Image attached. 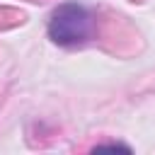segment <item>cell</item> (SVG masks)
<instances>
[{
    "label": "cell",
    "mask_w": 155,
    "mask_h": 155,
    "mask_svg": "<svg viewBox=\"0 0 155 155\" xmlns=\"http://www.w3.org/2000/svg\"><path fill=\"white\" fill-rule=\"evenodd\" d=\"M94 34V17L85 5L65 2L53 10L48 22V36L61 46L85 44Z\"/></svg>",
    "instance_id": "6da1fadb"
}]
</instances>
